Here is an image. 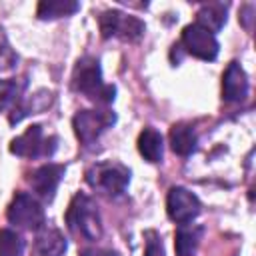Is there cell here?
<instances>
[{"label":"cell","mask_w":256,"mask_h":256,"mask_svg":"<svg viewBox=\"0 0 256 256\" xmlns=\"http://www.w3.org/2000/svg\"><path fill=\"white\" fill-rule=\"evenodd\" d=\"M170 148L172 152H176L178 156H190L196 150V132L190 124L186 122H178L170 128Z\"/></svg>","instance_id":"9a60e30c"},{"label":"cell","mask_w":256,"mask_h":256,"mask_svg":"<svg viewBox=\"0 0 256 256\" xmlns=\"http://www.w3.org/2000/svg\"><path fill=\"white\" fill-rule=\"evenodd\" d=\"M204 228L196 224H180V228L174 234V250L176 256H194L198 250V244L202 240Z\"/></svg>","instance_id":"5bb4252c"},{"label":"cell","mask_w":256,"mask_h":256,"mask_svg":"<svg viewBox=\"0 0 256 256\" xmlns=\"http://www.w3.org/2000/svg\"><path fill=\"white\" fill-rule=\"evenodd\" d=\"M68 248L64 234L54 226H42L34 240V256H62Z\"/></svg>","instance_id":"7c38bea8"},{"label":"cell","mask_w":256,"mask_h":256,"mask_svg":"<svg viewBox=\"0 0 256 256\" xmlns=\"http://www.w3.org/2000/svg\"><path fill=\"white\" fill-rule=\"evenodd\" d=\"M50 104H52V92H48V90H38L32 96H22L12 106V112H10L8 120H10V124H16V122H20L22 118H26L30 114H38V112L46 110Z\"/></svg>","instance_id":"4fadbf2b"},{"label":"cell","mask_w":256,"mask_h":256,"mask_svg":"<svg viewBox=\"0 0 256 256\" xmlns=\"http://www.w3.org/2000/svg\"><path fill=\"white\" fill-rule=\"evenodd\" d=\"M196 16H198L196 24L204 26L206 30H210L214 34L226 24V6L220 4V2H208V4L200 6Z\"/></svg>","instance_id":"e0dca14e"},{"label":"cell","mask_w":256,"mask_h":256,"mask_svg":"<svg viewBox=\"0 0 256 256\" xmlns=\"http://www.w3.org/2000/svg\"><path fill=\"white\" fill-rule=\"evenodd\" d=\"M64 220H66L70 234L76 238L94 242L102 236V218H100L96 202L88 194L78 192L70 200Z\"/></svg>","instance_id":"7a4b0ae2"},{"label":"cell","mask_w":256,"mask_h":256,"mask_svg":"<svg viewBox=\"0 0 256 256\" xmlns=\"http://www.w3.org/2000/svg\"><path fill=\"white\" fill-rule=\"evenodd\" d=\"M64 172H66V166L62 164H44L30 174V186L42 200L50 202L58 190V184Z\"/></svg>","instance_id":"30bf717a"},{"label":"cell","mask_w":256,"mask_h":256,"mask_svg":"<svg viewBox=\"0 0 256 256\" xmlns=\"http://www.w3.org/2000/svg\"><path fill=\"white\" fill-rule=\"evenodd\" d=\"M56 136H46L40 124H32L30 128H26V132L12 138L10 152L20 158H48L56 152Z\"/></svg>","instance_id":"5b68a950"},{"label":"cell","mask_w":256,"mask_h":256,"mask_svg":"<svg viewBox=\"0 0 256 256\" xmlns=\"http://www.w3.org/2000/svg\"><path fill=\"white\" fill-rule=\"evenodd\" d=\"M6 218L10 224L24 228V230H40L46 224V214L42 204L38 202L36 196L28 194V192H16L8 210H6Z\"/></svg>","instance_id":"8992f818"},{"label":"cell","mask_w":256,"mask_h":256,"mask_svg":"<svg viewBox=\"0 0 256 256\" xmlns=\"http://www.w3.org/2000/svg\"><path fill=\"white\" fill-rule=\"evenodd\" d=\"M80 256H118V254L108 248H84Z\"/></svg>","instance_id":"603a6c76"},{"label":"cell","mask_w":256,"mask_h":256,"mask_svg":"<svg viewBox=\"0 0 256 256\" xmlns=\"http://www.w3.org/2000/svg\"><path fill=\"white\" fill-rule=\"evenodd\" d=\"M80 10V4L74 0H42L36 8V16L40 20H54L62 16H70Z\"/></svg>","instance_id":"ac0fdd59"},{"label":"cell","mask_w":256,"mask_h":256,"mask_svg":"<svg viewBox=\"0 0 256 256\" xmlns=\"http://www.w3.org/2000/svg\"><path fill=\"white\" fill-rule=\"evenodd\" d=\"M24 88H26V80H18V78L0 80V112L14 106L22 98Z\"/></svg>","instance_id":"d6986e66"},{"label":"cell","mask_w":256,"mask_h":256,"mask_svg":"<svg viewBox=\"0 0 256 256\" xmlns=\"http://www.w3.org/2000/svg\"><path fill=\"white\" fill-rule=\"evenodd\" d=\"M138 152L144 156L148 162H160L164 154V138L158 130L154 128H144L138 136Z\"/></svg>","instance_id":"2e32d148"},{"label":"cell","mask_w":256,"mask_h":256,"mask_svg":"<svg viewBox=\"0 0 256 256\" xmlns=\"http://www.w3.org/2000/svg\"><path fill=\"white\" fill-rule=\"evenodd\" d=\"M86 182L90 188L106 194V196H120L128 182H130V170L114 160L96 162L86 170Z\"/></svg>","instance_id":"3957f363"},{"label":"cell","mask_w":256,"mask_h":256,"mask_svg":"<svg viewBox=\"0 0 256 256\" xmlns=\"http://www.w3.org/2000/svg\"><path fill=\"white\" fill-rule=\"evenodd\" d=\"M16 60H18V56H16V52L10 48L8 38H6L4 30L0 28V72L12 70V68L16 66Z\"/></svg>","instance_id":"44dd1931"},{"label":"cell","mask_w":256,"mask_h":256,"mask_svg":"<svg viewBox=\"0 0 256 256\" xmlns=\"http://www.w3.org/2000/svg\"><path fill=\"white\" fill-rule=\"evenodd\" d=\"M144 238H146V252H144V256H164L162 238L158 236L156 230H146Z\"/></svg>","instance_id":"7402d4cb"},{"label":"cell","mask_w":256,"mask_h":256,"mask_svg":"<svg viewBox=\"0 0 256 256\" xmlns=\"http://www.w3.org/2000/svg\"><path fill=\"white\" fill-rule=\"evenodd\" d=\"M24 240L10 228H0V256H22Z\"/></svg>","instance_id":"ffe728a7"},{"label":"cell","mask_w":256,"mask_h":256,"mask_svg":"<svg viewBox=\"0 0 256 256\" xmlns=\"http://www.w3.org/2000/svg\"><path fill=\"white\" fill-rule=\"evenodd\" d=\"M248 96V76L244 68L232 60L222 74V98L228 102H240Z\"/></svg>","instance_id":"8fae6325"},{"label":"cell","mask_w":256,"mask_h":256,"mask_svg":"<svg viewBox=\"0 0 256 256\" xmlns=\"http://www.w3.org/2000/svg\"><path fill=\"white\" fill-rule=\"evenodd\" d=\"M116 122V114L108 108L102 110H78L72 118V128L82 144H92L106 128Z\"/></svg>","instance_id":"52a82bcc"},{"label":"cell","mask_w":256,"mask_h":256,"mask_svg":"<svg viewBox=\"0 0 256 256\" xmlns=\"http://www.w3.org/2000/svg\"><path fill=\"white\" fill-rule=\"evenodd\" d=\"M98 28L102 38H120L124 42H138L146 30L138 16H130L120 10H104L98 16Z\"/></svg>","instance_id":"277c9868"},{"label":"cell","mask_w":256,"mask_h":256,"mask_svg":"<svg viewBox=\"0 0 256 256\" xmlns=\"http://www.w3.org/2000/svg\"><path fill=\"white\" fill-rule=\"evenodd\" d=\"M182 48L186 50V54H192L194 58H200V60H216L218 56V40L216 36L206 30L204 26L200 24H188L184 30H182V40H180Z\"/></svg>","instance_id":"ba28073f"},{"label":"cell","mask_w":256,"mask_h":256,"mask_svg":"<svg viewBox=\"0 0 256 256\" xmlns=\"http://www.w3.org/2000/svg\"><path fill=\"white\" fill-rule=\"evenodd\" d=\"M70 84L74 92L84 94L88 100L96 104H110L116 94V86L106 84L102 80V68L98 58L94 56H82L76 62Z\"/></svg>","instance_id":"6da1fadb"},{"label":"cell","mask_w":256,"mask_h":256,"mask_svg":"<svg viewBox=\"0 0 256 256\" xmlns=\"http://www.w3.org/2000/svg\"><path fill=\"white\" fill-rule=\"evenodd\" d=\"M202 210V204L198 200L196 194H192L190 190L182 188V186H174L168 190L166 196V212L170 216V220H174L176 224H190Z\"/></svg>","instance_id":"9c48e42d"}]
</instances>
